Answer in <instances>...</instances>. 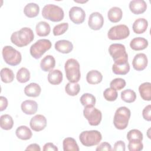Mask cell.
<instances>
[{
    "instance_id": "60d3db41",
    "label": "cell",
    "mask_w": 151,
    "mask_h": 151,
    "mask_svg": "<svg viewBox=\"0 0 151 151\" xmlns=\"http://www.w3.org/2000/svg\"><path fill=\"white\" fill-rule=\"evenodd\" d=\"M143 149V145L142 141L131 140L128 144V149L130 151H140Z\"/></svg>"
},
{
    "instance_id": "5b68a950",
    "label": "cell",
    "mask_w": 151,
    "mask_h": 151,
    "mask_svg": "<svg viewBox=\"0 0 151 151\" xmlns=\"http://www.w3.org/2000/svg\"><path fill=\"white\" fill-rule=\"evenodd\" d=\"M42 16L52 22H59L63 19L64 12L59 6L54 4L45 5L42 10Z\"/></svg>"
},
{
    "instance_id": "6da1fadb",
    "label": "cell",
    "mask_w": 151,
    "mask_h": 151,
    "mask_svg": "<svg viewBox=\"0 0 151 151\" xmlns=\"http://www.w3.org/2000/svg\"><path fill=\"white\" fill-rule=\"evenodd\" d=\"M34 38L32 30L28 27L22 28L13 32L11 36V42L18 47H23L31 42Z\"/></svg>"
},
{
    "instance_id": "b9f144b4",
    "label": "cell",
    "mask_w": 151,
    "mask_h": 151,
    "mask_svg": "<svg viewBox=\"0 0 151 151\" xmlns=\"http://www.w3.org/2000/svg\"><path fill=\"white\" fill-rule=\"evenodd\" d=\"M142 116L145 120L150 122L151 120V105L146 106L143 110Z\"/></svg>"
},
{
    "instance_id": "ffe728a7",
    "label": "cell",
    "mask_w": 151,
    "mask_h": 151,
    "mask_svg": "<svg viewBox=\"0 0 151 151\" xmlns=\"http://www.w3.org/2000/svg\"><path fill=\"white\" fill-rule=\"evenodd\" d=\"M148 46V41L143 37H136L132 39L130 42V48L135 51L143 50Z\"/></svg>"
},
{
    "instance_id": "277c9868",
    "label": "cell",
    "mask_w": 151,
    "mask_h": 151,
    "mask_svg": "<svg viewBox=\"0 0 151 151\" xmlns=\"http://www.w3.org/2000/svg\"><path fill=\"white\" fill-rule=\"evenodd\" d=\"M131 116V111L125 106L118 108L114 116L113 123L115 127L119 130L125 129L128 125Z\"/></svg>"
},
{
    "instance_id": "4dcf8cb0",
    "label": "cell",
    "mask_w": 151,
    "mask_h": 151,
    "mask_svg": "<svg viewBox=\"0 0 151 151\" xmlns=\"http://www.w3.org/2000/svg\"><path fill=\"white\" fill-rule=\"evenodd\" d=\"M113 73L117 75H126L130 71V65L129 63L124 64H114L112 66Z\"/></svg>"
},
{
    "instance_id": "d4e9b609",
    "label": "cell",
    "mask_w": 151,
    "mask_h": 151,
    "mask_svg": "<svg viewBox=\"0 0 151 151\" xmlns=\"http://www.w3.org/2000/svg\"><path fill=\"white\" fill-rule=\"evenodd\" d=\"M63 73L59 70H54L49 72L48 74V81L52 85H58L63 81Z\"/></svg>"
},
{
    "instance_id": "d6a6232c",
    "label": "cell",
    "mask_w": 151,
    "mask_h": 151,
    "mask_svg": "<svg viewBox=\"0 0 151 151\" xmlns=\"http://www.w3.org/2000/svg\"><path fill=\"white\" fill-rule=\"evenodd\" d=\"M121 99L126 103H131L136 100V94L131 89H126L121 92Z\"/></svg>"
},
{
    "instance_id": "f35d334b",
    "label": "cell",
    "mask_w": 151,
    "mask_h": 151,
    "mask_svg": "<svg viewBox=\"0 0 151 151\" xmlns=\"http://www.w3.org/2000/svg\"><path fill=\"white\" fill-rule=\"evenodd\" d=\"M110 86L116 90H120L126 86V81L122 78H116L110 82Z\"/></svg>"
},
{
    "instance_id": "1f68e13d",
    "label": "cell",
    "mask_w": 151,
    "mask_h": 151,
    "mask_svg": "<svg viewBox=\"0 0 151 151\" xmlns=\"http://www.w3.org/2000/svg\"><path fill=\"white\" fill-rule=\"evenodd\" d=\"M1 78L2 82L9 83L14 79V74L12 70L8 68H3L1 70Z\"/></svg>"
},
{
    "instance_id": "7dc6e473",
    "label": "cell",
    "mask_w": 151,
    "mask_h": 151,
    "mask_svg": "<svg viewBox=\"0 0 151 151\" xmlns=\"http://www.w3.org/2000/svg\"><path fill=\"white\" fill-rule=\"evenodd\" d=\"M25 150H32V151H40L41 148L40 146L37 143H32L29 145H28L27 148L25 149Z\"/></svg>"
},
{
    "instance_id": "4316f807",
    "label": "cell",
    "mask_w": 151,
    "mask_h": 151,
    "mask_svg": "<svg viewBox=\"0 0 151 151\" xmlns=\"http://www.w3.org/2000/svg\"><path fill=\"white\" fill-rule=\"evenodd\" d=\"M51 28L48 23L45 21H40L37 24L35 31L37 34L40 37H45L49 35Z\"/></svg>"
},
{
    "instance_id": "8d00e7d4",
    "label": "cell",
    "mask_w": 151,
    "mask_h": 151,
    "mask_svg": "<svg viewBox=\"0 0 151 151\" xmlns=\"http://www.w3.org/2000/svg\"><path fill=\"white\" fill-rule=\"evenodd\" d=\"M127 139L129 141L139 140L142 141L143 134L137 129H132L128 132L127 134Z\"/></svg>"
},
{
    "instance_id": "f546056e",
    "label": "cell",
    "mask_w": 151,
    "mask_h": 151,
    "mask_svg": "<svg viewBox=\"0 0 151 151\" xmlns=\"http://www.w3.org/2000/svg\"><path fill=\"white\" fill-rule=\"evenodd\" d=\"M1 127L5 130L11 129L14 125V121L12 117L9 114H3L0 118Z\"/></svg>"
},
{
    "instance_id": "9a60e30c",
    "label": "cell",
    "mask_w": 151,
    "mask_h": 151,
    "mask_svg": "<svg viewBox=\"0 0 151 151\" xmlns=\"http://www.w3.org/2000/svg\"><path fill=\"white\" fill-rule=\"evenodd\" d=\"M146 2L143 0H133L129 3L130 11L136 15L143 14L146 11Z\"/></svg>"
},
{
    "instance_id": "836d02e7",
    "label": "cell",
    "mask_w": 151,
    "mask_h": 151,
    "mask_svg": "<svg viewBox=\"0 0 151 151\" xmlns=\"http://www.w3.org/2000/svg\"><path fill=\"white\" fill-rule=\"evenodd\" d=\"M16 77L18 82L25 83L29 81L30 78V73L27 68L22 67L17 71Z\"/></svg>"
},
{
    "instance_id": "cb8c5ba5",
    "label": "cell",
    "mask_w": 151,
    "mask_h": 151,
    "mask_svg": "<svg viewBox=\"0 0 151 151\" xmlns=\"http://www.w3.org/2000/svg\"><path fill=\"white\" fill-rule=\"evenodd\" d=\"M139 91L142 99L146 101L151 100V84L149 82L142 83L139 87Z\"/></svg>"
},
{
    "instance_id": "f1b7e54d",
    "label": "cell",
    "mask_w": 151,
    "mask_h": 151,
    "mask_svg": "<svg viewBox=\"0 0 151 151\" xmlns=\"http://www.w3.org/2000/svg\"><path fill=\"white\" fill-rule=\"evenodd\" d=\"M63 150L64 151H78V146L74 139L66 137L63 142Z\"/></svg>"
},
{
    "instance_id": "52a82bcc",
    "label": "cell",
    "mask_w": 151,
    "mask_h": 151,
    "mask_svg": "<svg viewBox=\"0 0 151 151\" xmlns=\"http://www.w3.org/2000/svg\"><path fill=\"white\" fill-rule=\"evenodd\" d=\"M2 54L5 62L8 65L15 66L20 64L21 61V53L11 46H5L2 49Z\"/></svg>"
},
{
    "instance_id": "f6af8a7d",
    "label": "cell",
    "mask_w": 151,
    "mask_h": 151,
    "mask_svg": "<svg viewBox=\"0 0 151 151\" xmlns=\"http://www.w3.org/2000/svg\"><path fill=\"white\" fill-rule=\"evenodd\" d=\"M43 150L44 151H48V150L57 151L58 148L52 143H47L44 146Z\"/></svg>"
},
{
    "instance_id": "5bb4252c",
    "label": "cell",
    "mask_w": 151,
    "mask_h": 151,
    "mask_svg": "<svg viewBox=\"0 0 151 151\" xmlns=\"http://www.w3.org/2000/svg\"><path fill=\"white\" fill-rule=\"evenodd\" d=\"M148 60L147 56L144 53L137 54L132 61L133 67L137 71H142L145 70L147 65Z\"/></svg>"
},
{
    "instance_id": "8fae6325",
    "label": "cell",
    "mask_w": 151,
    "mask_h": 151,
    "mask_svg": "<svg viewBox=\"0 0 151 151\" xmlns=\"http://www.w3.org/2000/svg\"><path fill=\"white\" fill-rule=\"evenodd\" d=\"M70 20L76 24L83 23L86 18L85 11L79 6H73L69 11Z\"/></svg>"
},
{
    "instance_id": "74e56055",
    "label": "cell",
    "mask_w": 151,
    "mask_h": 151,
    "mask_svg": "<svg viewBox=\"0 0 151 151\" xmlns=\"http://www.w3.org/2000/svg\"><path fill=\"white\" fill-rule=\"evenodd\" d=\"M104 99L109 101H115L118 96L117 90L112 88H107L103 92Z\"/></svg>"
},
{
    "instance_id": "ba28073f",
    "label": "cell",
    "mask_w": 151,
    "mask_h": 151,
    "mask_svg": "<svg viewBox=\"0 0 151 151\" xmlns=\"http://www.w3.org/2000/svg\"><path fill=\"white\" fill-rule=\"evenodd\" d=\"M52 44L49 40L40 39L33 44L29 49L31 56L35 58L39 59L42 55L51 47Z\"/></svg>"
},
{
    "instance_id": "9c48e42d",
    "label": "cell",
    "mask_w": 151,
    "mask_h": 151,
    "mask_svg": "<svg viewBox=\"0 0 151 151\" xmlns=\"http://www.w3.org/2000/svg\"><path fill=\"white\" fill-rule=\"evenodd\" d=\"M130 34L128 27L124 24H120L112 27L108 31L107 37L111 40H120L126 38Z\"/></svg>"
},
{
    "instance_id": "4fadbf2b",
    "label": "cell",
    "mask_w": 151,
    "mask_h": 151,
    "mask_svg": "<svg viewBox=\"0 0 151 151\" xmlns=\"http://www.w3.org/2000/svg\"><path fill=\"white\" fill-rule=\"evenodd\" d=\"M29 125L34 131H41L44 130L47 126V119L43 115L37 114L31 118Z\"/></svg>"
},
{
    "instance_id": "ac0fdd59",
    "label": "cell",
    "mask_w": 151,
    "mask_h": 151,
    "mask_svg": "<svg viewBox=\"0 0 151 151\" xmlns=\"http://www.w3.org/2000/svg\"><path fill=\"white\" fill-rule=\"evenodd\" d=\"M55 66V60L53 56L47 55L44 57L40 63V67L41 70L45 72L50 71Z\"/></svg>"
},
{
    "instance_id": "e575fe53",
    "label": "cell",
    "mask_w": 151,
    "mask_h": 151,
    "mask_svg": "<svg viewBox=\"0 0 151 151\" xmlns=\"http://www.w3.org/2000/svg\"><path fill=\"white\" fill-rule=\"evenodd\" d=\"M80 90V86L77 83H68L65 87L66 93L71 96H75L78 94Z\"/></svg>"
},
{
    "instance_id": "83f0119b",
    "label": "cell",
    "mask_w": 151,
    "mask_h": 151,
    "mask_svg": "<svg viewBox=\"0 0 151 151\" xmlns=\"http://www.w3.org/2000/svg\"><path fill=\"white\" fill-rule=\"evenodd\" d=\"M15 134L18 138L24 140L30 139L32 136L31 130L26 126L18 127L15 131Z\"/></svg>"
},
{
    "instance_id": "d590c367",
    "label": "cell",
    "mask_w": 151,
    "mask_h": 151,
    "mask_svg": "<svg viewBox=\"0 0 151 151\" xmlns=\"http://www.w3.org/2000/svg\"><path fill=\"white\" fill-rule=\"evenodd\" d=\"M80 102L83 106H94L96 104V97L91 94L84 93L80 97Z\"/></svg>"
},
{
    "instance_id": "8992f818",
    "label": "cell",
    "mask_w": 151,
    "mask_h": 151,
    "mask_svg": "<svg viewBox=\"0 0 151 151\" xmlns=\"http://www.w3.org/2000/svg\"><path fill=\"white\" fill-rule=\"evenodd\" d=\"M79 139L83 145L90 147L98 145L102 139V136L98 130H86L80 133Z\"/></svg>"
},
{
    "instance_id": "44dd1931",
    "label": "cell",
    "mask_w": 151,
    "mask_h": 151,
    "mask_svg": "<svg viewBox=\"0 0 151 151\" xmlns=\"http://www.w3.org/2000/svg\"><path fill=\"white\" fill-rule=\"evenodd\" d=\"M41 88L40 85L35 83H31L24 88V93L28 97H36L40 96Z\"/></svg>"
},
{
    "instance_id": "484cf974",
    "label": "cell",
    "mask_w": 151,
    "mask_h": 151,
    "mask_svg": "<svg viewBox=\"0 0 151 151\" xmlns=\"http://www.w3.org/2000/svg\"><path fill=\"white\" fill-rule=\"evenodd\" d=\"M40 12V7L35 3H29L24 8V12L25 16L28 18H34L37 17Z\"/></svg>"
},
{
    "instance_id": "7c38bea8",
    "label": "cell",
    "mask_w": 151,
    "mask_h": 151,
    "mask_svg": "<svg viewBox=\"0 0 151 151\" xmlns=\"http://www.w3.org/2000/svg\"><path fill=\"white\" fill-rule=\"evenodd\" d=\"M104 24V18L102 15L98 12L91 13L88 18V25L93 30L100 29Z\"/></svg>"
},
{
    "instance_id": "ee69618b",
    "label": "cell",
    "mask_w": 151,
    "mask_h": 151,
    "mask_svg": "<svg viewBox=\"0 0 151 151\" xmlns=\"http://www.w3.org/2000/svg\"><path fill=\"white\" fill-rule=\"evenodd\" d=\"M96 150H111V145L107 142L101 143L96 148Z\"/></svg>"
},
{
    "instance_id": "2e32d148",
    "label": "cell",
    "mask_w": 151,
    "mask_h": 151,
    "mask_svg": "<svg viewBox=\"0 0 151 151\" xmlns=\"http://www.w3.org/2000/svg\"><path fill=\"white\" fill-rule=\"evenodd\" d=\"M21 108L24 113L28 115L35 114L38 109V104L34 100H27L24 101L21 105Z\"/></svg>"
},
{
    "instance_id": "7a4b0ae2",
    "label": "cell",
    "mask_w": 151,
    "mask_h": 151,
    "mask_svg": "<svg viewBox=\"0 0 151 151\" xmlns=\"http://www.w3.org/2000/svg\"><path fill=\"white\" fill-rule=\"evenodd\" d=\"M109 52L114 64H124L128 63V55L125 46L122 44H112L109 47Z\"/></svg>"
},
{
    "instance_id": "30bf717a",
    "label": "cell",
    "mask_w": 151,
    "mask_h": 151,
    "mask_svg": "<svg viewBox=\"0 0 151 151\" xmlns=\"http://www.w3.org/2000/svg\"><path fill=\"white\" fill-rule=\"evenodd\" d=\"M83 115L91 126H98L101 121L102 114L101 111L94 106L85 107L83 110Z\"/></svg>"
},
{
    "instance_id": "bcb514c9",
    "label": "cell",
    "mask_w": 151,
    "mask_h": 151,
    "mask_svg": "<svg viewBox=\"0 0 151 151\" xmlns=\"http://www.w3.org/2000/svg\"><path fill=\"white\" fill-rule=\"evenodd\" d=\"M0 101H1L0 111H2L4 110H5L8 106V100L6 99V97H5L4 96H1L0 97Z\"/></svg>"
},
{
    "instance_id": "603a6c76",
    "label": "cell",
    "mask_w": 151,
    "mask_h": 151,
    "mask_svg": "<svg viewBox=\"0 0 151 151\" xmlns=\"http://www.w3.org/2000/svg\"><path fill=\"white\" fill-rule=\"evenodd\" d=\"M103 80L101 73L95 70L88 71L86 76V80L90 84H97L100 83Z\"/></svg>"
},
{
    "instance_id": "ab89813d",
    "label": "cell",
    "mask_w": 151,
    "mask_h": 151,
    "mask_svg": "<svg viewBox=\"0 0 151 151\" xmlns=\"http://www.w3.org/2000/svg\"><path fill=\"white\" fill-rule=\"evenodd\" d=\"M68 28V24L67 22H63L55 25L52 30L54 35L58 36L64 34Z\"/></svg>"
},
{
    "instance_id": "7402d4cb",
    "label": "cell",
    "mask_w": 151,
    "mask_h": 151,
    "mask_svg": "<svg viewBox=\"0 0 151 151\" xmlns=\"http://www.w3.org/2000/svg\"><path fill=\"white\" fill-rule=\"evenodd\" d=\"M122 10L120 8L117 6L111 8L107 12V17L109 21L114 23L119 22L122 18Z\"/></svg>"
},
{
    "instance_id": "d6986e66",
    "label": "cell",
    "mask_w": 151,
    "mask_h": 151,
    "mask_svg": "<svg viewBox=\"0 0 151 151\" xmlns=\"http://www.w3.org/2000/svg\"><path fill=\"white\" fill-rule=\"evenodd\" d=\"M148 27L147 21L143 18H140L134 21L133 24V31L137 34H143L145 32Z\"/></svg>"
},
{
    "instance_id": "7bdbcfd3",
    "label": "cell",
    "mask_w": 151,
    "mask_h": 151,
    "mask_svg": "<svg viewBox=\"0 0 151 151\" xmlns=\"http://www.w3.org/2000/svg\"><path fill=\"white\" fill-rule=\"evenodd\" d=\"M126 149V145L124 142L122 140L117 141L114 145L113 149L114 151H124Z\"/></svg>"
},
{
    "instance_id": "3957f363",
    "label": "cell",
    "mask_w": 151,
    "mask_h": 151,
    "mask_svg": "<svg viewBox=\"0 0 151 151\" xmlns=\"http://www.w3.org/2000/svg\"><path fill=\"white\" fill-rule=\"evenodd\" d=\"M65 75L67 80L71 83H77L81 77L80 64L74 58L67 60L64 65Z\"/></svg>"
},
{
    "instance_id": "e0dca14e",
    "label": "cell",
    "mask_w": 151,
    "mask_h": 151,
    "mask_svg": "<svg viewBox=\"0 0 151 151\" xmlns=\"http://www.w3.org/2000/svg\"><path fill=\"white\" fill-rule=\"evenodd\" d=\"M55 49L63 54L70 53L73 49V45L72 42L68 40H61L57 41L55 43Z\"/></svg>"
}]
</instances>
